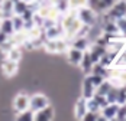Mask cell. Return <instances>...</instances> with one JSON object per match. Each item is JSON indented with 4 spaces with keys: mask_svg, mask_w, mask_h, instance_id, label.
<instances>
[{
    "mask_svg": "<svg viewBox=\"0 0 126 121\" xmlns=\"http://www.w3.org/2000/svg\"><path fill=\"white\" fill-rule=\"evenodd\" d=\"M29 94L26 92H19L16 94V97L13 98V109L15 112H22L25 109H29Z\"/></svg>",
    "mask_w": 126,
    "mask_h": 121,
    "instance_id": "5b68a950",
    "label": "cell"
},
{
    "mask_svg": "<svg viewBox=\"0 0 126 121\" xmlns=\"http://www.w3.org/2000/svg\"><path fill=\"white\" fill-rule=\"evenodd\" d=\"M116 120H126V104L119 105L117 114H116Z\"/></svg>",
    "mask_w": 126,
    "mask_h": 121,
    "instance_id": "484cf974",
    "label": "cell"
},
{
    "mask_svg": "<svg viewBox=\"0 0 126 121\" xmlns=\"http://www.w3.org/2000/svg\"><path fill=\"white\" fill-rule=\"evenodd\" d=\"M94 94H96V86L90 81L88 75H86L84 79H83V84H81V97H84L86 99H88V98L93 97Z\"/></svg>",
    "mask_w": 126,
    "mask_h": 121,
    "instance_id": "7c38bea8",
    "label": "cell"
},
{
    "mask_svg": "<svg viewBox=\"0 0 126 121\" xmlns=\"http://www.w3.org/2000/svg\"><path fill=\"white\" fill-rule=\"evenodd\" d=\"M91 45L90 37L88 36H74L73 39H70V46L80 49V50H87Z\"/></svg>",
    "mask_w": 126,
    "mask_h": 121,
    "instance_id": "4fadbf2b",
    "label": "cell"
},
{
    "mask_svg": "<svg viewBox=\"0 0 126 121\" xmlns=\"http://www.w3.org/2000/svg\"><path fill=\"white\" fill-rule=\"evenodd\" d=\"M6 58L7 59H12V60H16V62H20L23 53H22V46H17V45H12L10 48L4 52Z\"/></svg>",
    "mask_w": 126,
    "mask_h": 121,
    "instance_id": "5bb4252c",
    "label": "cell"
},
{
    "mask_svg": "<svg viewBox=\"0 0 126 121\" xmlns=\"http://www.w3.org/2000/svg\"><path fill=\"white\" fill-rule=\"evenodd\" d=\"M104 16L107 19H112V20L126 17V0H116L113 3V6L106 12Z\"/></svg>",
    "mask_w": 126,
    "mask_h": 121,
    "instance_id": "3957f363",
    "label": "cell"
},
{
    "mask_svg": "<svg viewBox=\"0 0 126 121\" xmlns=\"http://www.w3.org/2000/svg\"><path fill=\"white\" fill-rule=\"evenodd\" d=\"M12 22H13L15 32H22V30H25V20H23V17H22L20 14H13Z\"/></svg>",
    "mask_w": 126,
    "mask_h": 121,
    "instance_id": "d6986e66",
    "label": "cell"
},
{
    "mask_svg": "<svg viewBox=\"0 0 126 121\" xmlns=\"http://www.w3.org/2000/svg\"><path fill=\"white\" fill-rule=\"evenodd\" d=\"M68 6L71 10H78L84 6H88V0H68Z\"/></svg>",
    "mask_w": 126,
    "mask_h": 121,
    "instance_id": "7402d4cb",
    "label": "cell"
},
{
    "mask_svg": "<svg viewBox=\"0 0 126 121\" xmlns=\"http://www.w3.org/2000/svg\"><path fill=\"white\" fill-rule=\"evenodd\" d=\"M54 117H55V109L51 104L33 112V121H51L54 120Z\"/></svg>",
    "mask_w": 126,
    "mask_h": 121,
    "instance_id": "52a82bcc",
    "label": "cell"
},
{
    "mask_svg": "<svg viewBox=\"0 0 126 121\" xmlns=\"http://www.w3.org/2000/svg\"><path fill=\"white\" fill-rule=\"evenodd\" d=\"M28 7H29V3H26L25 0H16L13 3V13L15 14H22Z\"/></svg>",
    "mask_w": 126,
    "mask_h": 121,
    "instance_id": "ffe728a7",
    "label": "cell"
},
{
    "mask_svg": "<svg viewBox=\"0 0 126 121\" xmlns=\"http://www.w3.org/2000/svg\"><path fill=\"white\" fill-rule=\"evenodd\" d=\"M16 120H22V121H28V120H33V112L31 109H25L22 112L16 114Z\"/></svg>",
    "mask_w": 126,
    "mask_h": 121,
    "instance_id": "cb8c5ba5",
    "label": "cell"
},
{
    "mask_svg": "<svg viewBox=\"0 0 126 121\" xmlns=\"http://www.w3.org/2000/svg\"><path fill=\"white\" fill-rule=\"evenodd\" d=\"M87 99L84 97H80L74 104V117L76 120H83V117L87 112Z\"/></svg>",
    "mask_w": 126,
    "mask_h": 121,
    "instance_id": "8fae6325",
    "label": "cell"
},
{
    "mask_svg": "<svg viewBox=\"0 0 126 121\" xmlns=\"http://www.w3.org/2000/svg\"><path fill=\"white\" fill-rule=\"evenodd\" d=\"M114 1H116V0H97L93 9H94L96 12H104L106 13L112 6H113Z\"/></svg>",
    "mask_w": 126,
    "mask_h": 121,
    "instance_id": "ac0fdd59",
    "label": "cell"
},
{
    "mask_svg": "<svg viewBox=\"0 0 126 121\" xmlns=\"http://www.w3.org/2000/svg\"><path fill=\"white\" fill-rule=\"evenodd\" d=\"M68 46H70V40L61 37V39H45L42 48L48 53H65Z\"/></svg>",
    "mask_w": 126,
    "mask_h": 121,
    "instance_id": "6da1fadb",
    "label": "cell"
},
{
    "mask_svg": "<svg viewBox=\"0 0 126 121\" xmlns=\"http://www.w3.org/2000/svg\"><path fill=\"white\" fill-rule=\"evenodd\" d=\"M0 68H1V72H3V75L6 78H13L16 73L19 72V62L4 58L1 65H0Z\"/></svg>",
    "mask_w": 126,
    "mask_h": 121,
    "instance_id": "8992f818",
    "label": "cell"
},
{
    "mask_svg": "<svg viewBox=\"0 0 126 121\" xmlns=\"http://www.w3.org/2000/svg\"><path fill=\"white\" fill-rule=\"evenodd\" d=\"M0 30L4 32V33L9 35V36H12L13 33H15L12 17H3V19H0Z\"/></svg>",
    "mask_w": 126,
    "mask_h": 121,
    "instance_id": "2e32d148",
    "label": "cell"
},
{
    "mask_svg": "<svg viewBox=\"0 0 126 121\" xmlns=\"http://www.w3.org/2000/svg\"><path fill=\"white\" fill-rule=\"evenodd\" d=\"M13 0H1L0 1V10L4 17H12L13 14Z\"/></svg>",
    "mask_w": 126,
    "mask_h": 121,
    "instance_id": "e0dca14e",
    "label": "cell"
},
{
    "mask_svg": "<svg viewBox=\"0 0 126 121\" xmlns=\"http://www.w3.org/2000/svg\"><path fill=\"white\" fill-rule=\"evenodd\" d=\"M49 104H51L49 98L47 97L45 94L36 92V94H33V95L29 97V109H31L32 112L39 111V109H42L44 107H47V105H49Z\"/></svg>",
    "mask_w": 126,
    "mask_h": 121,
    "instance_id": "277c9868",
    "label": "cell"
},
{
    "mask_svg": "<svg viewBox=\"0 0 126 121\" xmlns=\"http://www.w3.org/2000/svg\"><path fill=\"white\" fill-rule=\"evenodd\" d=\"M112 86H113V85L110 84V81H109V79L106 78V79H104V81H103V82H101V84L99 85L97 88H96V94H100V95H106V94H107V92L110 91V88H112Z\"/></svg>",
    "mask_w": 126,
    "mask_h": 121,
    "instance_id": "44dd1931",
    "label": "cell"
},
{
    "mask_svg": "<svg viewBox=\"0 0 126 121\" xmlns=\"http://www.w3.org/2000/svg\"><path fill=\"white\" fill-rule=\"evenodd\" d=\"M13 1H16V0H13Z\"/></svg>",
    "mask_w": 126,
    "mask_h": 121,
    "instance_id": "83f0119b",
    "label": "cell"
},
{
    "mask_svg": "<svg viewBox=\"0 0 126 121\" xmlns=\"http://www.w3.org/2000/svg\"><path fill=\"white\" fill-rule=\"evenodd\" d=\"M117 109H119V104L117 102H107L100 109V117L103 120H116Z\"/></svg>",
    "mask_w": 126,
    "mask_h": 121,
    "instance_id": "9c48e42d",
    "label": "cell"
},
{
    "mask_svg": "<svg viewBox=\"0 0 126 121\" xmlns=\"http://www.w3.org/2000/svg\"><path fill=\"white\" fill-rule=\"evenodd\" d=\"M100 118V112H93V111H87L86 115L83 117L84 121H94V120H99Z\"/></svg>",
    "mask_w": 126,
    "mask_h": 121,
    "instance_id": "d4e9b609",
    "label": "cell"
},
{
    "mask_svg": "<svg viewBox=\"0 0 126 121\" xmlns=\"http://www.w3.org/2000/svg\"><path fill=\"white\" fill-rule=\"evenodd\" d=\"M9 37H10L9 35H6L4 32H1V30H0V46H1V45H4V43L9 40Z\"/></svg>",
    "mask_w": 126,
    "mask_h": 121,
    "instance_id": "4316f807",
    "label": "cell"
},
{
    "mask_svg": "<svg viewBox=\"0 0 126 121\" xmlns=\"http://www.w3.org/2000/svg\"><path fill=\"white\" fill-rule=\"evenodd\" d=\"M87 109L88 111H93V112H100L101 107L99 105V102L94 99V97H91L87 99Z\"/></svg>",
    "mask_w": 126,
    "mask_h": 121,
    "instance_id": "603a6c76",
    "label": "cell"
},
{
    "mask_svg": "<svg viewBox=\"0 0 126 121\" xmlns=\"http://www.w3.org/2000/svg\"><path fill=\"white\" fill-rule=\"evenodd\" d=\"M93 65H94V62L91 60V58H90V55H88L87 50H84V53H83V59H81V62H80V69L83 71V73L84 75H88V73L91 72V69H93Z\"/></svg>",
    "mask_w": 126,
    "mask_h": 121,
    "instance_id": "9a60e30c",
    "label": "cell"
},
{
    "mask_svg": "<svg viewBox=\"0 0 126 121\" xmlns=\"http://www.w3.org/2000/svg\"><path fill=\"white\" fill-rule=\"evenodd\" d=\"M44 36L45 39H61V37H65V32H64V27L61 26V23L58 22L51 27L44 29Z\"/></svg>",
    "mask_w": 126,
    "mask_h": 121,
    "instance_id": "ba28073f",
    "label": "cell"
},
{
    "mask_svg": "<svg viewBox=\"0 0 126 121\" xmlns=\"http://www.w3.org/2000/svg\"><path fill=\"white\" fill-rule=\"evenodd\" d=\"M83 53H84V50H80V49L74 48V46H68L67 52H65L68 62L71 65H74V66H78L80 65V62L83 59Z\"/></svg>",
    "mask_w": 126,
    "mask_h": 121,
    "instance_id": "30bf717a",
    "label": "cell"
},
{
    "mask_svg": "<svg viewBox=\"0 0 126 121\" xmlns=\"http://www.w3.org/2000/svg\"><path fill=\"white\" fill-rule=\"evenodd\" d=\"M77 19L81 22V24H86V26L91 27V26L97 24L99 16H97V12L91 6H84V7L77 10Z\"/></svg>",
    "mask_w": 126,
    "mask_h": 121,
    "instance_id": "7a4b0ae2",
    "label": "cell"
}]
</instances>
